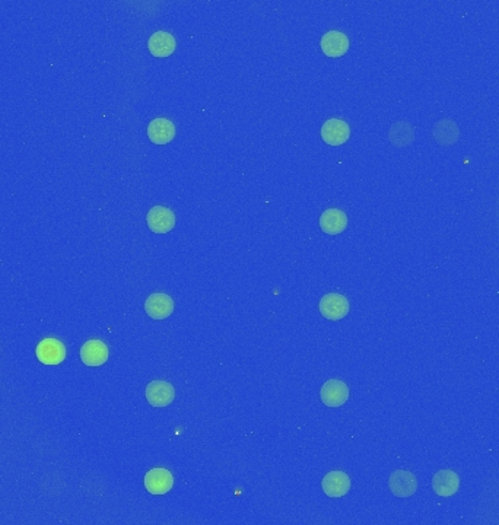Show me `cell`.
I'll use <instances>...</instances> for the list:
<instances>
[{"mask_svg": "<svg viewBox=\"0 0 499 525\" xmlns=\"http://www.w3.org/2000/svg\"><path fill=\"white\" fill-rule=\"evenodd\" d=\"M319 310L324 318L330 321H339L348 316L349 301L345 295L327 293L320 299Z\"/></svg>", "mask_w": 499, "mask_h": 525, "instance_id": "6da1fadb", "label": "cell"}, {"mask_svg": "<svg viewBox=\"0 0 499 525\" xmlns=\"http://www.w3.org/2000/svg\"><path fill=\"white\" fill-rule=\"evenodd\" d=\"M390 490L397 498H409L413 497L418 490L416 476L406 470H396L391 473L389 479Z\"/></svg>", "mask_w": 499, "mask_h": 525, "instance_id": "7a4b0ae2", "label": "cell"}, {"mask_svg": "<svg viewBox=\"0 0 499 525\" xmlns=\"http://www.w3.org/2000/svg\"><path fill=\"white\" fill-rule=\"evenodd\" d=\"M146 398L153 407H167L175 398V390L168 381H152L146 387Z\"/></svg>", "mask_w": 499, "mask_h": 525, "instance_id": "3957f363", "label": "cell"}, {"mask_svg": "<svg viewBox=\"0 0 499 525\" xmlns=\"http://www.w3.org/2000/svg\"><path fill=\"white\" fill-rule=\"evenodd\" d=\"M148 227L155 234H167L175 227V214L171 209L164 206H155L149 210L148 216Z\"/></svg>", "mask_w": 499, "mask_h": 525, "instance_id": "277c9868", "label": "cell"}, {"mask_svg": "<svg viewBox=\"0 0 499 525\" xmlns=\"http://www.w3.org/2000/svg\"><path fill=\"white\" fill-rule=\"evenodd\" d=\"M174 486V477L167 469H152L145 474V489L150 495H165Z\"/></svg>", "mask_w": 499, "mask_h": 525, "instance_id": "5b68a950", "label": "cell"}, {"mask_svg": "<svg viewBox=\"0 0 499 525\" xmlns=\"http://www.w3.org/2000/svg\"><path fill=\"white\" fill-rule=\"evenodd\" d=\"M351 136V129L346 121L339 118L327 120L321 128V137L330 146H340L346 143Z\"/></svg>", "mask_w": 499, "mask_h": 525, "instance_id": "8992f818", "label": "cell"}, {"mask_svg": "<svg viewBox=\"0 0 499 525\" xmlns=\"http://www.w3.org/2000/svg\"><path fill=\"white\" fill-rule=\"evenodd\" d=\"M320 397L327 407H340L349 398V388L340 380H329L321 387Z\"/></svg>", "mask_w": 499, "mask_h": 525, "instance_id": "52a82bcc", "label": "cell"}, {"mask_svg": "<svg viewBox=\"0 0 499 525\" xmlns=\"http://www.w3.org/2000/svg\"><path fill=\"white\" fill-rule=\"evenodd\" d=\"M145 311L153 320H165L174 313V301L167 293H152L145 301Z\"/></svg>", "mask_w": 499, "mask_h": 525, "instance_id": "ba28073f", "label": "cell"}, {"mask_svg": "<svg viewBox=\"0 0 499 525\" xmlns=\"http://www.w3.org/2000/svg\"><path fill=\"white\" fill-rule=\"evenodd\" d=\"M37 358L44 365H58L66 359V348L57 338H44L37 346Z\"/></svg>", "mask_w": 499, "mask_h": 525, "instance_id": "9c48e42d", "label": "cell"}, {"mask_svg": "<svg viewBox=\"0 0 499 525\" xmlns=\"http://www.w3.org/2000/svg\"><path fill=\"white\" fill-rule=\"evenodd\" d=\"M323 490L330 498H343L351 490V479L343 472H330L321 482Z\"/></svg>", "mask_w": 499, "mask_h": 525, "instance_id": "30bf717a", "label": "cell"}, {"mask_svg": "<svg viewBox=\"0 0 499 525\" xmlns=\"http://www.w3.org/2000/svg\"><path fill=\"white\" fill-rule=\"evenodd\" d=\"M458 487H460V477L453 470H441L432 479L433 492L443 498L456 495Z\"/></svg>", "mask_w": 499, "mask_h": 525, "instance_id": "8fae6325", "label": "cell"}, {"mask_svg": "<svg viewBox=\"0 0 499 525\" xmlns=\"http://www.w3.org/2000/svg\"><path fill=\"white\" fill-rule=\"evenodd\" d=\"M321 50L329 57H340L349 50V38L340 31H329L320 41Z\"/></svg>", "mask_w": 499, "mask_h": 525, "instance_id": "7c38bea8", "label": "cell"}, {"mask_svg": "<svg viewBox=\"0 0 499 525\" xmlns=\"http://www.w3.org/2000/svg\"><path fill=\"white\" fill-rule=\"evenodd\" d=\"M175 136V128L168 118H155L148 126V137L155 145H167Z\"/></svg>", "mask_w": 499, "mask_h": 525, "instance_id": "4fadbf2b", "label": "cell"}, {"mask_svg": "<svg viewBox=\"0 0 499 525\" xmlns=\"http://www.w3.org/2000/svg\"><path fill=\"white\" fill-rule=\"evenodd\" d=\"M81 359L86 366H101L108 359V348L101 341H88L81 348Z\"/></svg>", "mask_w": 499, "mask_h": 525, "instance_id": "5bb4252c", "label": "cell"}, {"mask_svg": "<svg viewBox=\"0 0 499 525\" xmlns=\"http://www.w3.org/2000/svg\"><path fill=\"white\" fill-rule=\"evenodd\" d=\"M348 227V216L340 209H327L320 216V228L329 235L341 234Z\"/></svg>", "mask_w": 499, "mask_h": 525, "instance_id": "9a60e30c", "label": "cell"}, {"mask_svg": "<svg viewBox=\"0 0 499 525\" xmlns=\"http://www.w3.org/2000/svg\"><path fill=\"white\" fill-rule=\"evenodd\" d=\"M175 38L167 31H158L150 36L148 41V48L155 57H168L175 51Z\"/></svg>", "mask_w": 499, "mask_h": 525, "instance_id": "2e32d148", "label": "cell"}, {"mask_svg": "<svg viewBox=\"0 0 499 525\" xmlns=\"http://www.w3.org/2000/svg\"><path fill=\"white\" fill-rule=\"evenodd\" d=\"M458 136H460V132H458L456 123L453 120H450V123H448V130H446V120H441L438 125L433 128L435 140L440 142L444 146H447V145L450 146V145L456 143Z\"/></svg>", "mask_w": 499, "mask_h": 525, "instance_id": "e0dca14e", "label": "cell"}]
</instances>
